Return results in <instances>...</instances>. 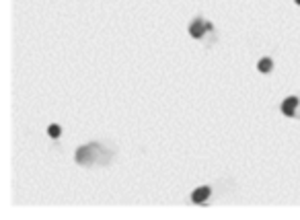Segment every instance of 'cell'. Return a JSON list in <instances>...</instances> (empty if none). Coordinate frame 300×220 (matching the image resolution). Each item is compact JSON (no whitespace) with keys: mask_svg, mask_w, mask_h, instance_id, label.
Wrapping results in <instances>:
<instances>
[{"mask_svg":"<svg viewBox=\"0 0 300 220\" xmlns=\"http://www.w3.org/2000/svg\"><path fill=\"white\" fill-rule=\"evenodd\" d=\"M99 153H103V148L99 144H87V146L76 150V163L78 165H93L99 160Z\"/></svg>","mask_w":300,"mask_h":220,"instance_id":"cell-1","label":"cell"},{"mask_svg":"<svg viewBox=\"0 0 300 220\" xmlns=\"http://www.w3.org/2000/svg\"><path fill=\"white\" fill-rule=\"evenodd\" d=\"M206 31H212V25L208 21H202V19H195L191 25H189V35L195 37V39H202Z\"/></svg>","mask_w":300,"mask_h":220,"instance_id":"cell-2","label":"cell"},{"mask_svg":"<svg viewBox=\"0 0 300 220\" xmlns=\"http://www.w3.org/2000/svg\"><path fill=\"white\" fill-rule=\"evenodd\" d=\"M296 109H298V97H288V99H284V103H282V113L286 115V118H292V115L296 113Z\"/></svg>","mask_w":300,"mask_h":220,"instance_id":"cell-3","label":"cell"},{"mask_svg":"<svg viewBox=\"0 0 300 220\" xmlns=\"http://www.w3.org/2000/svg\"><path fill=\"white\" fill-rule=\"evenodd\" d=\"M208 198H210V188H208V185H204V188H198V189L191 193V202L193 204H204Z\"/></svg>","mask_w":300,"mask_h":220,"instance_id":"cell-4","label":"cell"},{"mask_svg":"<svg viewBox=\"0 0 300 220\" xmlns=\"http://www.w3.org/2000/svg\"><path fill=\"white\" fill-rule=\"evenodd\" d=\"M257 68H259V72L270 74V72H271V68H273V62L270 60V58H261V60L257 62Z\"/></svg>","mask_w":300,"mask_h":220,"instance_id":"cell-5","label":"cell"},{"mask_svg":"<svg viewBox=\"0 0 300 220\" xmlns=\"http://www.w3.org/2000/svg\"><path fill=\"white\" fill-rule=\"evenodd\" d=\"M48 134H50L52 138H60V134H62L60 126H50V128H48Z\"/></svg>","mask_w":300,"mask_h":220,"instance_id":"cell-6","label":"cell"},{"mask_svg":"<svg viewBox=\"0 0 300 220\" xmlns=\"http://www.w3.org/2000/svg\"><path fill=\"white\" fill-rule=\"evenodd\" d=\"M294 2H296V4H298V6H300V0H294Z\"/></svg>","mask_w":300,"mask_h":220,"instance_id":"cell-7","label":"cell"}]
</instances>
